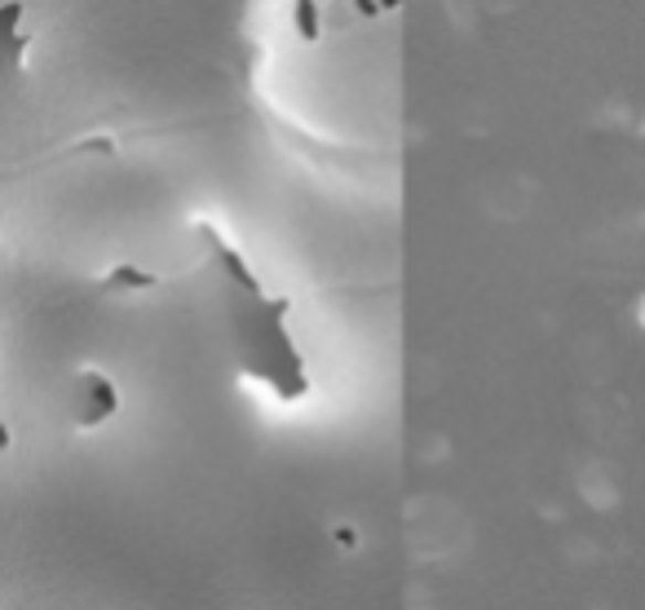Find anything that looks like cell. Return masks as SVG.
Returning <instances> with one entry per match:
<instances>
[{
    "label": "cell",
    "instance_id": "obj_1",
    "mask_svg": "<svg viewBox=\"0 0 645 610\" xmlns=\"http://www.w3.org/2000/svg\"><path fill=\"white\" fill-rule=\"evenodd\" d=\"M212 248V274L221 283V301L230 314V332L239 345V358L247 367L252 380L269 385L278 398H300L305 393V367L300 354L292 349V336L283 327L287 318V301H274L265 292V283L252 274V265L221 239V234H203Z\"/></svg>",
    "mask_w": 645,
    "mask_h": 610
}]
</instances>
